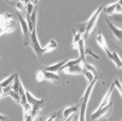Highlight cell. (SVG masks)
<instances>
[{"label": "cell", "mask_w": 122, "mask_h": 121, "mask_svg": "<svg viewBox=\"0 0 122 121\" xmlns=\"http://www.w3.org/2000/svg\"><path fill=\"white\" fill-rule=\"evenodd\" d=\"M103 7L104 6H99L98 10H96L94 13L88 18V21H86V32H85V35H83V40H86L87 38H90L91 33L93 32V29H94V27L97 24V21L99 18L100 13L103 12Z\"/></svg>", "instance_id": "cell-1"}, {"label": "cell", "mask_w": 122, "mask_h": 121, "mask_svg": "<svg viewBox=\"0 0 122 121\" xmlns=\"http://www.w3.org/2000/svg\"><path fill=\"white\" fill-rule=\"evenodd\" d=\"M35 80L38 82L48 81V82H52V84H57V82L61 81V78H59V75H57L55 73H50V72L42 70V69L40 68L39 70L36 72V74H35Z\"/></svg>", "instance_id": "cell-2"}, {"label": "cell", "mask_w": 122, "mask_h": 121, "mask_svg": "<svg viewBox=\"0 0 122 121\" xmlns=\"http://www.w3.org/2000/svg\"><path fill=\"white\" fill-rule=\"evenodd\" d=\"M16 15L18 17V22H20V26L23 30V45L24 46H29L30 45V33H29V29H28V24H27V21H25V17L23 13L16 11Z\"/></svg>", "instance_id": "cell-3"}, {"label": "cell", "mask_w": 122, "mask_h": 121, "mask_svg": "<svg viewBox=\"0 0 122 121\" xmlns=\"http://www.w3.org/2000/svg\"><path fill=\"white\" fill-rule=\"evenodd\" d=\"M30 46L31 48L34 50V52H35L36 57L38 58H41L42 57V47L40 46V42L38 40V35H36V29L35 30H33L30 33Z\"/></svg>", "instance_id": "cell-4"}, {"label": "cell", "mask_w": 122, "mask_h": 121, "mask_svg": "<svg viewBox=\"0 0 122 121\" xmlns=\"http://www.w3.org/2000/svg\"><path fill=\"white\" fill-rule=\"evenodd\" d=\"M111 110H112V103L110 102L109 104H108V105H105L104 108L97 109V110L92 114L91 119H92V121H96L97 119H102V117H104V116H108V115L111 113Z\"/></svg>", "instance_id": "cell-5"}, {"label": "cell", "mask_w": 122, "mask_h": 121, "mask_svg": "<svg viewBox=\"0 0 122 121\" xmlns=\"http://www.w3.org/2000/svg\"><path fill=\"white\" fill-rule=\"evenodd\" d=\"M122 7H121V1H117L112 5H109L107 7H103V12L105 13V16H111V15H121Z\"/></svg>", "instance_id": "cell-6"}, {"label": "cell", "mask_w": 122, "mask_h": 121, "mask_svg": "<svg viewBox=\"0 0 122 121\" xmlns=\"http://www.w3.org/2000/svg\"><path fill=\"white\" fill-rule=\"evenodd\" d=\"M82 70H83L82 64H75V65H71V67L62 68L59 72H63L64 74H68V75H74V74H82Z\"/></svg>", "instance_id": "cell-7"}, {"label": "cell", "mask_w": 122, "mask_h": 121, "mask_svg": "<svg viewBox=\"0 0 122 121\" xmlns=\"http://www.w3.org/2000/svg\"><path fill=\"white\" fill-rule=\"evenodd\" d=\"M17 27V22L15 20H10L3 24H0V35H3L5 33H11L16 29Z\"/></svg>", "instance_id": "cell-8"}, {"label": "cell", "mask_w": 122, "mask_h": 121, "mask_svg": "<svg viewBox=\"0 0 122 121\" xmlns=\"http://www.w3.org/2000/svg\"><path fill=\"white\" fill-rule=\"evenodd\" d=\"M97 44H98V46L105 52L107 55H108V57L110 56V50H109V47H108V44H107V40H105V38H104V35H103V33L102 32H99L98 33V35H97Z\"/></svg>", "instance_id": "cell-9"}, {"label": "cell", "mask_w": 122, "mask_h": 121, "mask_svg": "<svg viewBox=\"0 0 122 121\" xmlns=\"http://www.w3.org/2000/svg\"><path fill=\"white\" fill-rule=\"evenodd\" d=\"M66 63V61H62L59 63H56V64H52V65H46V67H41L42 70H46V72H50V73H58L61 69L64 67V64Z\"/></svg>", "instance_id": "cell-10"}, {"label": "cell", "mask_w": 122, "mask_h": 121, "mask_svg": "<svg viewBox=\"0 0 122 121\" xmlns=\"http://www.w3.org/2000/svg\"><path fill=\"white\" fill-rule=\"evenodd\" d=\"M45 107V99H40V102L38 103V104H35V105H31V111H30V116H33L34 119H36V116H38V114L40 113V110L42 109Z\"/></svg>", "instance_id": "cell-11"}, {"label": "cell", "mask_w": 122, "mask_h": 121, "mask_svg": "<svg viewBox=\"0 0 122 121\" xmlns=\"http://www.w3.org/2000/svg\"><path fill=\"white\" fill-rule=\"evenodd\" d=\"M77 110H79V105L68 107V108H65V109L62 110V117H63L64 120H66L68 117H70L74 113H77Z\"/></svg>", "instance_id": "cell-12"}, {"label": "cell", "mask_w": 122, "mask_h": 121, "mask_svg": "<svg viewBox=\"0 0 122 121\" xmlns=\"http://www.w3.org/2000/svg\"><path fill=\"white\" fill-rule=\"evenodd\" d=\"M105 21L108 22V26H109V28H110V30L112 32V34H114V37L118 40V41H121V39H122V32H121V28H117L115 24H112L109 20H107L105 18Z\"/></svg>", "instance_id": "cell-13"}, {"label": "cell", "mask_w": 122, "mask_h": 121, "mask_svg": "<svg viewBox=\"0 0 122 121\" xmlns=\"http://www.w3.org/2000/svg\"><path fill=\"white\" fill-rule=\"evenodd\" d=\"M112 91H114V85H111V86H110L109 91L105 93V96H104V98H103V99H102V102H100V104L98 105V109L104 108L105 105H108L109 103H110V98H111V93H112Z\"/></svg>", "instance_id": "cell-14"}, {"label": "cell", "mask_w": 122, "mask_h": 121, "mask_svg": "<svg viewBox=\"0 0 122 121\" xmlns=\"http://www.w3.org/2000/svg\"><path fill=\"white\" fill-rule=\"evenodd\" d=\"M15 76H16V73L11 74L10 76H7L6 79H4L1 82H0V98H1V92H3V90H4L5 87H7V86H10V85L13 82Z\"/></svg>", "instance_id": "cell-15"}, {"label": "cell", "mask_w": 122, "mask_h": 121, "mask_svg": "<svg viewBox=\"0 0 122 121\" xmlns=\"http://www.w3.org/2000/svg\"><path fill=\"white\" fill-rule=\"evenodd\" d=\"M57 46H58V42L53 39V40H51L45 47H42V53L45 55V53H48V52H51V51H53V50H56L57 48Z\"/></svg>", "instance_id": "cell-16"}, {"label": "cell", "mask_w": 122, "mask_h": 121, "mask_svg": "<svg viewBox=\"0 0 122 121\" xmlns=\"http://www.w3.org/2000/svg\"><path fill=\"white\" fill-rule=\"evenodd\" d=\"M9 4H12L16 9V11H18L21 13H25V3L27 1H15V3H11V1H7Z\"/></svg>", "instance_id": "cell-17"}, {"label": "cell", "mask_w": 122, "mask_h": 121, "mask_svg": "<svg viewBox=\"0 0 122 121\" xmlns=\"http://www.w3.org/2000/svg\"><path fill=\"white\" fill-rule=\"evenodd\" d=\"M109 58L115 63V65L118 68V69H121L122 68V62H121V58H120V56L117 55V52L116 51H114V52H111L110 53V56H109Z\"/></svg>", "instance_id": "cell-18"}, {"label": "cell", "mask_w": 122, "mask_h": 121, "mask_svg": "<svg viewBox=\"0 0 122 121\" xmlns=\"http://www.w3.org/2000/svg\"><path fill=\"white\" fill-rule=\"evenodd\" d=\"M25 98H27V100H28V103L30 105H35V104H38V103L40 102V99H38V98H35L31 93H30V91L29 90H25Z\"/></svg>", "instance_id": "cell-19"}, {"label": "cell", "mask_w": 122, "mask_h": 121, "mask_svg": "<svg viewBox=\"0 0 122 121\" xmlns=\"http://www.w3.org/2000/svg\"><path fill=\"white\" fill-rule=\"evenodd\" d=\"M20 84H21V80H20V76H18V73H16V76H15V80L12 82V91L18 93V89H20Z\"/></svg>", "instance_id": "cell-20"}, {"label": "cell", "mask_w": 122, "mask_h": 121, "mask_svg": "<svg viewBox=\"0 0 122 121\" xmlns=\"http://www.w3.org/2000/svg\"><path fill=\"white\" fill-rule=\"evenodd\" d=\"M73 33H74V39H73V42H71V48H76V50H77V44H79V41H80L81 39H83V38H82V35L77 34L75 30H73Z\"/></svg>", "instance_id": "cell-21"}, {"label": "cell", "mask_w": 122, "mask_h": 121, "mask_svg": "<svg viewBox=\"0 0 122 121\" xmlns=\"http://www.w3.org/2000/svg\"><path fill=\"white\" fill-rule=\"evenodd\" d=\"M77 34H80V35H82V38H83V35H85V32H86V22H82V23H79V24H76V29H74Z\"/></svg>", "instance_id": "cell-22"}, {"label": "cell", "mask_w": 122, "mask_h": 121, "mask_svg": "<svg viewBox=\"0 0 122 121\" xmlns=\"http://www.w3.org/2000/svg\"><path fill=\"white\" fill-rule=\"evenodd\" d=\"M82 74L85 75V78H86V80H87V82H88V84H90V82H92V81H93V80L97 78V76H94L92 73L87 72L86 69H83V70H82Z\"/></svg>", "instance_id": "cell-23"}, {"label": "cell", "mask_w": 122, "mask_h": 121, "mask_svg": "<svg viewBox=\"0 0 122 121\" xmlns=\"http://www.w3.org/2000/svg\"><path fill=\"white\" fill-rule=\"evenodd\" d=\"M10 20H13V17L11 13H5V15H0V24H3Z\"/></svg>", "instance_id": "cell-24"}, {"label": "cell", "mask_w": 122, "mask_h": 121, "mask_svg": "<svg viewBox=\"0 0 122 121\" xmlns=\"http://www.w3.org/2000/svg\"><path fill=\"white\" fill-rule=\"evenodd\" d=\"M83 69H86L87 72L92 73V74H93L94 76H96V74H97V69H96V68H94V67H93L92 64H90L88 62H87V63H86V64L83 65Z\"/></svg>", "instance_id": "cell-25"}, {"label": "cell", "mask_w": 122, "mask_h": 121, "mask_svg": "<svg viewBox=\"0 0 122 121\" xmlns=\"http://www.w3.org/2000/svg\"><path fill=\"white\" fill-rule=\"evenodd\" d=\"M85 55H91L93 58L99 59V56H97V55H94V53H93V51L91 50V47H90V46H86V47H85Z\"/></svg>", "instance_id": "cell-26"}, {"label": "cell", "mask_w": 122, "mask_h": 121, "mask_svg": "<svg viewBox=\"0 0 122 121\" xmlns=\"http://www.w3.org/2000/svg\"><path fill=\"white\" fill-rule=\"evenodd\" d=\"M7 96L12 97V98H13V99L17 102V103H21V97H20V95H18V93H16V92H13L12 90L9 92V95H7Z\"/></svg>", "instance_id": "cell-27"}, {"label": "cell", "mask_w": 122, "mask_h": 121, "mask_svg": "<svg viewBox=\"0 0 122 121\" xmlns=\"http://www.w3.org/2000/svg\"><path fill=\"white\" fill-rule=\"evenodd\" d=\"M112 85H114V87H116V89L118 90V93L122 95V87H121V84H120V81H118L117 79L114 80V84H112Z\"/></svg>", "instance_id": "cell-28"}, {"label": "cell", "mask_w": 122, "mask_h": 121, "mask_svg": "<svg viewBox=\"0 0 122 121\" xmlns=\"http://www.w3.org/2000/svg\"><path fill=\"white\" fill-rule=\"evenodd\" d=\"M57 115H58V111H55V113H52L47 119H46V121H55L56 120V117H57Z\"/></svg>", "instance_id": "cell-29"}, {"label": "cell", "mask_w": 122, "mask_h": 121, "mask_svg": "<svg viewBox=\"0 0 122 121\" xmlns=\"http://www.w3.org/2000/svg\"><path fill=\"white\" fill-rule=\"evenodd\" d=\"M35 119H34L33 116H30L29 114H27V115H24V121H34Z\"/></svg>", "instance_id": "cell-30"}, {"label": "cell", "mask_w": 122, "mask_h": 121, "mask_svg": "<svg viewBox=\"0 0 122 121\" xmlns=\"http://www.w3.org/2000/svg\"><path fill=\"white\" fill-rule=\"evenodd\" d=\"M71 121H79V113H76V114H75V115L73 116Z\"/></svg>", "instance_id": "cell-31"}, {"label": "cell", "mask_w": 122, "mask_h": 121, "mask_svg": "<svg viewBox=\"0 0 122 121\" xmlns=\"http://www.w3.org/2000/svg\"><path fill=\"white\" fill-rule=\"evenodd\" d=\"M0 120L5 121V120H9V117H7V116H4V115H0Z\"/></svg>", "instance_id": "cell-32"}, {"label": "cell", "mask_w": 122, "mask_h": 121, "mask_svg": "<svg viewBox=\"0 0 122 121\" xmlns=\"http://www.w3.org/2000/svg\"><path fill=\"white\" fill-rule=\"evenodd\" d=\"M0 121H1V120H0ZM5 121H9V120H5Z\"/></svg>", "instance_id": "cell-33"}]
</instances>
